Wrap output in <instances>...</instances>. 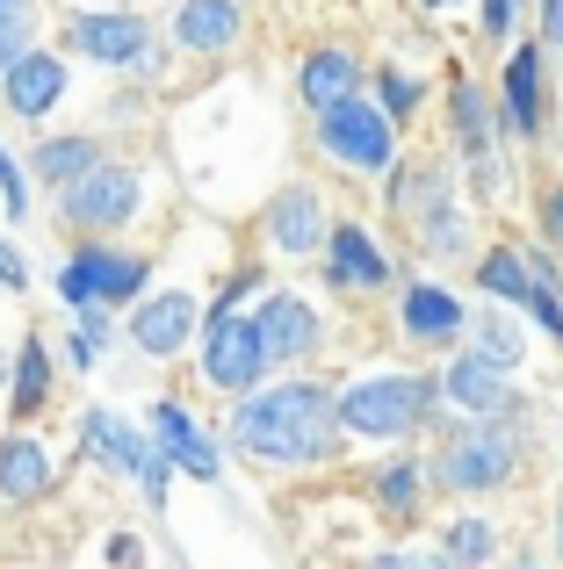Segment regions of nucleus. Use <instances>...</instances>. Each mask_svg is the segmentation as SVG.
Here are the masks:
<instances>
[{"mask_svg": "<svg viewBox=\"0 0 563 569\" xmlns=\"http://www.w3.org/2000/svg\"><path fill=\"white\" fill-rule=\"evenodd\" d=\"M231 440L260 469H318L339 455V403L325 382H254L231 411Z\"/></svg>", "mask_w": 563, "mask_h": 569, "instance_id": "f257e3e1", "label": "nucleus"}, {"mask_svg": "<svg viewBox=\"0 0 563 569\" xmlns=\"http://www.w3.org/2000/svg\"><path fill=\"white\" fill-rule=\"evenodd\" d=\"M434 397H441V382H419V376H362V382L333 389L339 426L362 432V440H412L441 411Z\"/></svg>", "mask_w": 563, "mask_h": 569, "instance_id": "f03ea898", "label": "nucleus"}, {"mask_svg": "<svg viewBox=\"0 0 563 569\" xmlns=\"http://www.w3.org/2000/svg\"><path fill=\"white\" fill-rule=\"evenodd\" d=\"M521 455H527V440L506 426V418H470V426H455L448 440H441L434 483H441V490H463V498H477V490L513 483V476H521Z\"/></svg>", "mask_w": 563, "mask_h": 569, "instance_id": "7ed1b4c3", "label": "nucleus"}, {"mask_svg": "<svg viewBox=\"0 0 563 569\" xmlns=\"http://www.w3.org/2000/svg\"><path fill=\"white\" fill-rule=\"evenodd\" d=\"M318 152L339 159L347 173H391L397 130H391V116H383L376 101L347 94V101H333V109H318Z\"/></svg>", "mask_w": 563, "mask_h": 569, "instance_id": "20e7f679", "label": "nucleus"}, {"mask_svg": "<svg viewBox=\"0 0 563 569\" xmlns=\"http://www.w3.org/2000/svg\"><path fill=\"white\" fill-rule=\"evenodd\" d=\"M66 194V223L72 231H124L130 217H138L145 188H138V167H124V159H101V167H87Z\"/></svg>", "mask_w": 563, "mask_h": 569, "instance_id": "39448f33", "label": "nucleus"}, {"mask_svg": "<svg viewBox=\"0 0 563 569\" xmlns=\"http://www.w3.org/2000/svg\"><path fill=\"white\" fill-rule=\"evenodd\" d=\"M260 376H268V353H260L254 318H239V310L217 303L210 310V332H203V382L225 389V397H246Z\"/></svg>", "mask_w": 563, "mask_h": 569, "instance_id": "423d86ee", "label": "nucleus"}, {"mask_svg": "<svg viewBox=\"0 0 563 569\" xmlns=\"http://www.w3.org/2000/svg\"><path fill=\"white\" fill-rule=\"evenodd\" d=\"M145 274H152V267H145L138 252L80 246L66 267H58V296H66L72 310H80V303H130V296L145 289Z\"/></svg>", "mask_w": 563, "mask_h": 569, "instance_id": "0eeeda50", "label": "nucleus"}, {"mask_svg": "<svg viewBox=\"0 0 563 569\" xmlns=\"http://www.w3.org/2000/svg\"><path fill=\"white\" fill-rule=\"evenodd\" d=\"M66 43L80 58H95V66H145V51H152V22L145 14H124V8H95V14H72L66 22Z\"/></svg>", "mask_w": 563, "mask_h": 569, "instance_id": "6e6552de", "label": "nucleus"}, {"mask_svg": "<svg viewBox=\"0 0 563 569\" xmlns=\"http://www.w3.org/2000/svg\"><path fill=\"white\" fill-rule=\"evenodd\" d=\"M188 339H196V296L188 289H159L130 310V347L152 353V361H174Z\"/></svg>", "mask_w": 563, "mask_h": 569, "instance_id": "1a4fd4ad", "label": "nucleus"}, {"mask_svg": "<svg viewBox=\"0 0 563 569\" xmlns=\"http://www.w3.org/2000/svg\"><path fill=\"white\" fill-rule=\"evenodd\" d=\"M441 397H448L463 418H506L513 403H521V397H513V382H506V368L484 361V353H455L448 376H441Z\"/></svg>", "mask_w": 563, "mask_h": 569, "instance_id": "9d476101", "label": "nucleus"}, {"mask_svg": "<svg viewBox=\"0 0 563 569\" xmlns=\"http://www.w3.org/2000/svg\"><path fill=\"white\" fill-rule=\"evenodd\" d=\"M0 94H8V109L22 116V123H43V116L66 101V58H51V51L29 43V51L0 72Z\"/></svg>", "mask_w": 563, "mask_h": 569, "instance_id": "9b49d317", "label": "nucleus"}, {"mask_svg": "<svg viewBox=\"0 0 563 569\" xmlns=\"http://www.w3.org/2000/svg\"><path fill=\"white\" fill-rule=\"evenodd\" d=\"M254 332H260V353H268V368H275V361H304V353H318V318H310V303H304V296H289V289H275L268 303H260Z\"/></svg>", "mask_w": 563, "mask_h": 569, "instance_id": "f8f14e48", "label": "nucleus"}, {"mask_svg": "<svg viewBox=\"0 0 563 569\" xmlns=\"http://www.w3.org/2000/svg\"><path fill=\"white\" fill-rule=\"evenodd\" d=\"M397 325H405L412 339H426V347H455V339L470 332V310L455 303V289L412 281V289H405V303H397Z\"/></svg>", "mask_w": 563, "mask_h": 569, "instance_id": "ddd939ff", "label": "nucleus"}, {"mask_svg": "<svg viewBox=\"0 0 563 569\" xmlns=\"http://www.w3.org/2000/svg\"><path fill=\"white\" fill-rule=\"evenodd\" d=\"M498 130H506V138H535V130H542V43H521V51L506 58Z\"/></svg>", "mask_w": 563, "mask_h": 569, "instance_id": "4468645a", "label": "nucleus"}, {"mask_svg": "<svg viewBox=\"0 0 563 569\" xmlns=\"http://www.w3.org/2000/svg\"><path fill=\"white\" fill-rule=\"evenodd\" d=\"M325 202L310 188H282L275 194V209H268V246H282L289 260H304V252H318L325 246Z\"/></svg>", "mask_w": 563, "mask_h": 569, "instance_id": "2eb2a0df", "label": "nucleus"}, {"mask_svg": "<svg viewBox=\"0 0 563 569\" xmlns=\"http://www.w3.org/2000/svg\"><path fill=\"white\" fill-rule=\"evenodd\" d=\"M325 267H333V289H383L391 281V260L368 246L362 223H333L325 231Z\"/></svg>", "mask_w": 563, "mask_h": 569, "instance_id": "dca6fc26", "label": "nucleus"}, {"mask_svg": "<svg viewBox=\"0 0 563 569\" xmlns=\"http://www.w3.org/2000/svg\"><path fill=\"white\" fill-rule=\"evenodd\" d=\"M239 29H246L239 0H181V14H174V37L203 58H225L239 43Z\"/></svg>", "mask_w": 563, "mask_h": 569, "instance_id": "f3484780", "label": "nucleus"}, {"mask_svg": "<svg viewBox=\"0 0 563 569\" xmlns=\"http://www.w3.org/2000/svg\"><path fill=\"white\" fill-rule=\"evenodd\" d=\"M152 440L167 447V455L181 461L188 476H203V483H217V447L203 440V426H196V418H188V411H181L174 397H159V403H152Z\"/></svg>", "mask_w": 563, "mask_h": 569, "instance_id": "a211bd4d", "label": "nucleus"}, {"mask_svg": "<svg viewBox=\"0 0 563 569\" xmlns=\"http://www.w3.org/2000/svg\"><path fill=\"white\" fill-rule=\"evenodd\" d=\"M43 490H51V447L29 440V432H8V440H0V498L37 505Z\"/></svg>", "mask_w": 563, "mask_h": 569, "instance_id": "6ab92c4d", "label": "nucleus"}, {"mask_svg": "<svg viewBox=\"0 0 563 569\" xmlns=\"http://www.w3.org/2000/svg\"><path fill=\"white\" fill-rule=\"evenodd\" d=\"M296 87H304L310 116H318V109H333V101L362 94V66H354V51H333V43H325V51H310V58H304Z\"/></svg>", "mask_w": 563, "mask_h": 569, "instance_id": "aec40b11", "label": "nucleus"}, {"mask_svg": "<svg viewBox=\"0 0 563 569\" xmlns=\"http://www.w3.org/2000/svg\"><path fill=\"white\" fill-rule=\"evenodd\" d=\"M80 440H87V455H101L109 469H124V476H138L145 461H152V440H138V432H130L124 418H109V411H87Z\"/></svg>", "mask_w": 563, "mask_h": 569, "instance_id": "412c9836", "label": "nucleus"}, {"mask_svg": "<svg viewBox=\"0 0 563 569\" xmlns=\"http://www.w3.org/2000/svg\"><path fill=\"white\" fill-rule=\"evenodd\" d=\"M368 490H376V512H383V519H419V498H426V461H412V455L383 461Z\"/></svg>", "mask_w": 563, "mask_h": 569, "instance_id": "4be33fe9", "label": "nucleus"}, {"mask_svg": "<svg viewBox=\"0 0 563 569\" xmlns=\"http://www.w3.org/2000/svg\"><path fill=\"white\" fill-rule=\"evenodd\" d=\"M87 167H101V138H43L37 159H29V173L43 188H72Z\"/></svg>", "mask_w": 563, "mask_h": 569, "instance_id": "5701e85b", "label": "nucleus"}, {"mask_svg": "<svg viewBox=\"0 0 563 569\" xmlns=\"http://www.w3.org/2000/svg\"><path fill=\"white\" fill-rule=\"evenodd\" d=\"M477 289L492 303H535V274H527V252L521 246H492L477 267Z\"/></svg>", "mask_w": 563, "mask_h": 569, "instance_id": "b1692460", "label": "nucleus"}, {"mask_svg": "<svg viewBox=\"0 0 563 569\" xmlns=\"http://www.w3.org/2000/svg\"><path fill=\"white\" fill-rule=\"evenodd\" d=\"M492 138H498V109L484 101L477 80H455V144H463L470 159H484V152H492Z\"/></svg>", "mask_w": 563, "mask_h": 569, "instance_id": "393cba45", "label": "nucleus"}, {"mask_svg": "<svg viewBox=\"0 0 563 569\" xmlns=\"http://www.w3.org/2000/svg\"><path fill=\"white\" fill-rule=\"evenodd\" d=\"M43 389H51V347L43 339H22V361H14V403L8 411H43Z\"/></svg>", "mask_w": 563, "mask_h": 569, "instance_id": "a878e982", "label": "nucleus"}, {"mask_svg": "<svg viewBox=\"0 0 563 569\" xmlns=\"http://www.w3.org/2000/svg\"><path fill=\"white\" fill-rule=\"evenodd\" d=\"M470 332H477V353L498 368H521V325H506L498 310H484V318H470Z\"/></svg>", "mask_w": 563, "mask_h": 569, "instance_id": "bb28decb", "label": "nucleus"}, {"mask_svg": "<svg viewBox=\"0 0 563 569\" xmlns=\"http://www.w3.org/2000/svg\"><path fill=\"white\" fill-rule=\"evenodd\" d=\"M484 556H492V519H455L448 527V562L455 569H484Z\"/></svg>", "mask_w": 563, "mask_h": 569, "instance_id": "cd10ccee", "label": "nucleus"}, {"mask_svg": "<svg viewBox=\"0 0 563 569\" xmlns=\"http://www.w3.org/2000/svg\"><path fill=\"white\" fill-rule=\"evenodd\" d=\"M29 22H37V14H29V0H0V72L29 51Z\"/></svg>", "mask_w": 563, "mask_h": 569, "instance_id": "c85d7f7f", "label": "nucleus"}, {"mask_svg": "<svg viewBox=\"0 0 563 569\" xmlns=\"http://www.w3.org/2000/svg\"><path fill=\"white\" fill-rule=\"evenodd\" d=\"M376 109L391 116V123H405V116L419 109V80H405L397 66H391V72H376Z\"/></svg>", "mask_w": 563, "mask_h": 569, "instance_id": "c756f323", "label": "nucleus"}, {"mask_svg": "<svg viewBox=\"0 0 563 569\" xmlns=\"http://www.w3.org/2000/svg\"><path fill=\"white\" fill-rule=\"evenodd\" d=\"M80 339H87L95 353L116 339V325H109V303H80Z\"/></svg>", "mask_w": 563, "mask_h": 569, "instance_id": "7c9ffc66", "label": "nucleus"}, {"mask_svg": "<svg viewBox=\"0 0 563 569\" xmlns=\"http://www.w3.org/2000/svg\"><path fill=\"white\" fill-rule=\"evenodd\" d=\"M513 14H521V0H484V37L506 43L513 37Z\"/></svg>", "mask_w": 563, "mask_h": 569, "instance_id": "2f4dec72", "label": "nucleus"}, {"mask_svg": "<svg viewBox=\"0 0 563 569\" xmlns=\"http://www.w3.org/2000/svg\"><path fill=\"white\" fill-rule=\"evenodd\" d=\"M376 569H455V562L434 556V548H397V556H383Z\"/></svg>", "mask_w": 563, "mask_h": 569, "instance_id": "473e14b6", "label": "nucleus"}, {"mask_svg": "<svg viewBox=\"0 0 563 569\" xmlns=\"http://www.w3.org/2000/svg\"><path fill=\"white\" fill-rule=\"evenodd\" d=\"M0 194H8V217H22V209H29V188H22V173H14L8 152H0Z\"/></svg>", "mask_w": 563, "mask_h": 569, "instance_id": "72a5a7b5", "label": "nucleus"}, {"mask_svg": "<svg viewBox=\"0 0 563 569\" xmlns=\"http://www.w3.org/2000/svg\"><path fill=\"white\" fill-rule=\"evenodd\" d=\"M22 260H14V246H0V289H22Z\"/></svg>", "mask_w": 563, "mask_h": 569, "instance_id": "f704fd0d", "label": "nucleus"}, {"mask_svg": "<svg viewBox=\"0 0 563 569\" xmlns=\"http://www.w3.org/2000/svg\"><path fill=\"white\" fill-rule=\"evenodd\" d=\"M542 37L563 43V0H542Z\"/></svg>", "mask_w": 563, "mask_h": 569, "instance_id": "c9c22d12", "label": "nucleus"}, {"mask_svg": "<svg viewBox=\"0 0 563 569\" xmlns=\"http://www.w3.org/2000/svg\"><path fill=\"white\" fill-rule=\"evenodd\" d=\"M66 361H72V368H95V347H87V339L72 332V339H66Z\"/></svg>", "mask_w": 563, "mask_h": 569, "instance_id": "e433bc0d", "label": "nucleus"}, {"mask_svg": "<svg viewBox=\"0 0 563 569\" xmlns=\"http://www.w3.org/2000/svg\"><path fill=\"white\" fill-rule=\"evenodd\" d=\"M109 556L124 562V569H138V541H130V533H116V541H109Z\"/></svg>", "mask_w": 563, "mask_h": 569, "instance_id": "4c0bfd02", "label": "nucleus"}, {"mask_svg": "<svg viewBox=\"0 0 563 569\" xmlns=\"http://www.w3.org/2000/svg\"><path fill=\"white\" fill-rule=\"evenodd\" d=\"M542 209H550V231H556V246H563V188H550V202H542Z\"/></svg>", "mask_w": 563, "mask_h": 569, "instance_id": "58836bf2", "label": "nucleus"}, {"mask_svg": "<svg viewBox=\"0 0 563 569\" xmlns=\"http://www.w3.org/2000/svg\"><path fill=\"white\" fill-rule=\"evenodd\" d=\"M419 8H426V14H448V8H463V0H419Z\"/></svg>", "mask_w": 563, "mask_h": 569, "instance_id": "ea45409f", "label": "nucleus"}, {"mask_svg": "<svg viewBox=\"0 0 563 569\" xmlns=\"http://www.w3.org/2000/svg\"><path fill=\"white\" fill-rule=\"evenodd\" d=\"M556 548H563V512H556Z\"/></svg>", "mask_w": 563, "mask_h": 569, "instance_id": "a19ab883", "label": "nucleus"}, {"mask_svg": "<svg viewBox=\"0 0 563 569\" xmlns=\"http://www.w3.org/2000/svg\"><path fill=\"white\" fill-rule=\"evenodd\" d=\"M521 569H535V562H521Z\"/></svg>", "mask_w": 563, "mask_h": 569, "instance_id": "79ce46f5", "label": "nucleus"}]
</instances>
